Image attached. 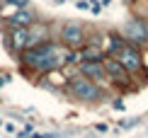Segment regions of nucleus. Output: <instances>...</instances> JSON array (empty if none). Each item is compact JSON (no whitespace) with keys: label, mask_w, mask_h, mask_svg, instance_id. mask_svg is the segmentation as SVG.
<instances>
[{"label":"nucleus","mask_w":148,"mask_h":138,"mask_svg":"<svg viewBox=\"0 0 148 138\" xmlns=\"http://www.w3.org/2000/svg\"><path fill=\"white\" fill-rule=\"evenodd\" d=\"M8 46L12 51L22 53L27 49V27H10L8 29Z\"/></svg>","instance_id":"nucleus-9"},{"label":"nucleus","mask_w":148,"mask_h":138,"mask_svg":"<svg viewBox=\"0 0 148 138\" xmlns=\"http://www.w3.org/2000/svg\"><path fill=\"white\" fill-rule=\"evenodd\" d=\"M78 10H90V3L88 0H78Z\"/></svg>","instance_id":"nucleus-12"},{"label":"nucleus","mask_w":148,"mask_h":138,"mask_svg":"<svg viewBox=\"0 0 148 138\" xmlns=\"http://www.w3.org/2000/svg\"><path fill=\"white\" fill-rule=\"evenodd\" d=\"M66 63V56L58 51V46L53 41H46L41 46L27 49L20 53V66L27 75H46L51 70H61Z\"/></svg>","instance_id":"nucleus-1"},{"label":"nucleus","mask_w":148,"mask_h":138,"mask_svg":"<svg viewBox=\"0 0 148 138\" xmlns=\"http://www.w3.org/2000/svg\"><path fill=\"white\" fill-rule=\"evenodd\" d=\"M66 87H68L71 97L80 99V102H97V99L102 97L100 85L92 83V80H90V78H85V75H78V78H68Z\"/></svg>","instance_id":"nucleus-2"},{"label":"nucleus","mask_w":148,"mask_h":138,"mask_svg":"<svg viewBox=\"0 0 148 138\" xmlns=\"http://www.w3.org/2000/svg\"><path fill=\"white\" fill-rule=\"evenodd\" d=\"M90 10L95 12V15H100V12H102V3H97V0H90Z\"/></svg>","instance_id":"nucleus-11"},{"label":"nucleus","mask_w":148,"mask_h":138,"mask_svg":"<svg viewBox=\"0 0 148 138\" xmlns=\"http://www.w3.org/2000/svg\"><path fill=\"white\" fill-rule=\"evenodd\" d=\"M51 41V27L41 20H34L32 24L27 27V49H34V46H41V44ZM24 49V51H27Z\"/></svg>","instance_id":"nucleus-7"},{"label":"nucleus","mask_w":148,"mask_h":138,"mask_svg":"<svg viewBox=\"0 0 148 138\" xmlns=\"http://www.w3.org/2000/svg\"><path fill=\"white\" fill-rule=\"evenodd\" d=\"M80 75H85V78H90L92 83H109L107 80V73H104V66L102 61H80Z\"/></svg>","instance_id":"nucleus-8"},{"label":"nucleus","mask_w":148,"mask_h":138,"mask_svg":"<svg viewBox=\"0 0 148 138\" xmlns=\"http://www.w3.org/2000/svg\"><path fill=\"white\" fill-rule=\"evenodd\" d=\"M8 80H10V78H8V75H0V87H3L5 83H8Z\"/></svg>","instance_id":"nucleus-14"},{"label":"nucleus","mask_w":148,"mask_h":138,"mask_svg":"<svg viewBox=\"0 0 148 138\" xmlns=\"http://www.w3.org/2000/svg\"><path fill=\"white\" fill-rule=\"evenodd\" d=\"M114 109H124V102L121 99H114Z\"/></svg>","instance_id":"nucleus-13"},{"label":"nucleus","mask_w":148,"mask_h":138,"mask_svg":"<svg viewBox=\"0 0 148 138\" xmlns=\"http://www.w3.org/2000/svg\"><path fill=\"white\" fill-rule=\"evenodd\" d=\"M34 20H36V17H34V12L29 8H20V10H15L8 17V24H10V27H29Z\"/></svg>","instance_id":"nucleus-10"},{"label":"nucleus","mask_w":148,"mask_h":138,"mask_svg":"<svg viewBox=\"0 0 148 138\" xmlns=\"http://www.w3.org/2000/svg\"><path fill=\"white\" fill-rule=\"evenodd\" d=\"M58 41L63 44L68 51H78L88 44V34H85V27L80 22H63L61 24V32H58Z\"/></svg>","instance_id":"nucleus-3"},{"label":"nucleus","mask_w":148,"mask_h":138,"mask_svg":"<svg viewBox=\"0 0 148 138\" xmlns=\"http://www.w3.org/2000/svg\"><path fill=\"white\" fill-rule=\"evenodd\" d=\"M121 36L126 39V44L136 49H148V22L146 20H138V17H131L124 27H121Z\"/></svg>","instance_id":"nucleus-5"},{"label":"nucleus","mask_w":148,"mask_h":138,"mask_svg":"<svg viewBox=\"0 0 148 138\" xmlns=\"http://www.w3.org/2000/svg\"><path fill=\"white\" fill-rule=\"evenodd\" d=\"M100 3H102V8H107V5L112 3V0H100Z\"/></svg>","instance_id":"nucleus-15"},{"label":"nucleus","mask_w":148,"mask_h":138,"mask_svg":"<svg viewBox=\"0 0 148 138\" xmlns=\"http://www.w3.org/2000/svg\"><path fill=\"white\" fill-rule=\"evenodd\" d=\"M114 58H116V61H119V63L129 70V75H131V78H134V75H146V61H143V53H141V49L131 46V44H124Z\"/></svg>","instance_id":"nucleus-4"},{"label":"nucleus","mask_w":148,"mask_h":138,"mask_svg":"<svg viewBox=\"0 0 148 138\" xmlns=\"http://www.w3.org/2000/svg\"><path fill=\"white\" fill-rule=\"evenodd\" d=\"M102 66H104V73H107V80L112 83V87H116V90H131V75H129V70L116 58L104 56Z\"/></svg>","instance_id":"nucleus-6"}]
</instances>
